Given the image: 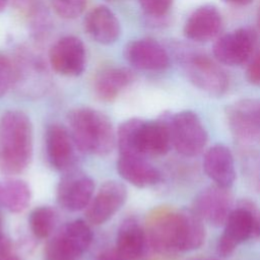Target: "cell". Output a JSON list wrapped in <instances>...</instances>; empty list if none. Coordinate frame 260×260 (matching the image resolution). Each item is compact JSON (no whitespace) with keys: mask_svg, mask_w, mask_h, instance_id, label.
Here are the masks:
<instances>
[{"mask_svg":"<svg viewBox=\"0 0 260 260\" xmlns=\"http://www.w3.org/2000/svg\"><path fill=\"white\" fill-rule=\"evenodd\" d=\"M247 79L250 83L260 86V52H258L247 68Z\"/></svg>","mask_w":260,"mask_h":260,"instance_id":"obj_30","label":"cell"},{"mask_svg":"<svg viewBox=\"0 0 260 260\" xmlns=\"http://www.w3.org/2000/svg\"><path fill=\"white\" fill-rule=\"evenodd\" d=\"M46 146L48 159L53 168L59 171L69 168L73 158L72 140L63 126L53 124L48 128Z\"/></svg>","mask_w":260,"mask_h":260,"instance_id":"obj_20","label":"cell"},{"mask_svg":"<svg viewBox=\"0 0 260 260\" xmlns=\"http://www.w3.org/2000/svg\"><path fill=\"white\" fill-rule=\"evenodd\" d=\"M257 24H258V27L260 28V6L258 9V13H257Z\"/></svg>","mask_w":260,"mask_h":260,"instance_id":"obj_36","label":"cell"},{"mask_svg":"<svg viewBox=\"0 0 260 260\" xmlns=\"http://www.w3.org/2000/svg\"><path fill=\"white\" fill-rule=\"evenodd\" d=\"M32 156V129L20 111H7L0 120V171L5 175L23 172Z\"/></svg>","mask_w":260,"mask_h":260,"instance_id":"obj_2","label":"cell"},{"mask_svg":"<svg viewBox=\"0 0 260 260\" xmlns=\"http://www.w3.org/2000/svg\"><path fill=\"white\" fill-rule=\"evenodd\" d=\"M173 0H140L145 13L153 17L164 16L170 9Z\"/></svg>","mask_w":260,"mask_h":260,"instance_id":"obj_29","label":"cell"},{"mask_svg":"<svg viewBox=\"0 0 260 260\" xmlns=\"http://www.w3.org/2000/svg\"><path fill=\"white\" fill-rule=\"evenodd\" d=\"M125 57L135 68L146 71H161L170 63L165 48L152 39H140L131 42L125 48Z\"/></svg>","mask_w":260,"mask_h":260,"instance_id":"obj_15","label":"cell"},{"mask_svg":"<svg viewBox=\"0 0 260 260\" xmlns=\"http://www.w3.org/2000/svg\"><path fill=\"white\" fill-rule=\"evenodd\" d=\"M92 233L82 219L66 223L48 243L46 260H76L89 247Z\"/></svg>","mask_w":260,"mask_h":260,"instance_id":"obj_6","label":"cell"},{"mask_svg":"<svg viewBox=\"0 0 260 260\" xmlns=\"http://www.w3.org/2000/svg\"><path fill=\"white\" fill-rule=\"evenodd\" d=\"M193 260H214V259H193Z\"/></svg>","mask_w":260,"mask_h":260,"instance_id":"obj_38","label":"cell"},{"mask_svg":"<svg viewBox=\"0 0 260 260\" xmlns=\"http://www.w3.org/2000/svg\"><path fill=\"white\" fill-rule=\"evenodd\" d=\"M193 210L202 220L214 226L223 225L233 210L232 197L226 188L209 186L197 194Z\"/></svg>","mask_w":260,"mask_h":260,"instance_id":"obj_10","label":"cell"},{"mask_svg":"<svg viewBox=\"0 0 260 260\" xmlns=\"http://www.w3.org/2000/svg\"><path fill=\"white\" fill-rule=\"evenodd\" d=\"M170 132L172 145L185 156L197 155L207 142V132L199 117L192 111L171 115Z\"/></svg>","mask_w":260,"mask_h":260,"instance_id":"obj_7","label":"cell"},{"mask_svg":"<svg viewBox=\"0 0 260 260\" xmlns=\"http://www.w3.org/2000/svg\"><path fill=\"white\" fill-rule=\"evenodd\" d=\"M229 126L238 139H260V101L243 100L226 109Z\"/></svg>","mask_w":260,"mask_h":260,"instance_id":"obj_12","label":"cell"},{"mask_svg":"<svg viewBox=\"0 0 260 260\" xmlns=\"http://www.w3.org/2000/svg\"><path fill=\"white\" fill-rule=\"evenodd\" d=\"M7 0H0V11L5 7Z\"/></svg>","mask_w":260,"mask_h":260,"instance_id":"obj_35","label":"cell"},{"mask_svg":"<svg viewBox=\"0 0 260 260\" xmlns=\"http://www.w3.org/2000/svg\"><path fill=\"white\" fill-rule=\"evenodd\" d=\"M203 220L190 209L155 213L148 223L147 244L160 254L198 249L204 242Z\"/></svg>","mask_w":260,"mask_h":260,"instance_id":"obj_1","label":"cell"},{"mask_svg":"<svg viewBox=\"0 0 260 260\" xmlns=\"http://www.w3.org/2000/svg\"><path fill=\"white\" fill-rule=\"evenodd\" d=\"M241 168L247 184L260 193V151L245 149L241 154Z\"/></svg>","mask_w":260,"mask_h":260,"instance_id":"obj_25","label":"cell"},{"mask_svg":"<svg viewBox=\"0 0 260 260\" xmlns=\"http://www.w3.org/2000/svg\"><path fill=\"white\" fill-rule=\"evenodd\" d=\"M55 12L67 19L79 16L84 10L86 0H50Z\"/></svg>","mask_w":260,"mask_h":260,"instance_id":"obj_27","label":"cell"},{"mask_svg":"<svg viewBox=\"0 0 260 260\" xmlns=\"http://www.w3.org/2000/svg\"><path fill=\"white\" fill-rule=\"evenodd\" d=\"M258 37L251 28H238L222 35L213 45V55L217 61L229 66L245 64L257 48Z\"/></svg>","mask_w":260,"mask_h":260,"instance_id":"obj_8","label":"cell"},{"mask_svg":"<svg viewBox=\"0 0 260 260\" xmlns=\"http://www.w3.org/2000/svg\"><path fill=\"white\" fill-rule=\"evenodd\" d=\"M180 58L184 72L193 85L212 95H221L226 91L228 75L208 56L200 53H184Z\"/></svg>","mask_w":260,"mask_h":260,"instance_id":"obj_5","label":"cell"},{"mask_svg":"<svg viewBox=\"0 0 260 260\" xmlns=\"http://www.w3.org/2000/svg\"><path fill=\"white\" fill-rule=\"evenodd\" d=\"M5 260H19L15 255H13V254H10Z\"/></svg>","mask_w":260,"mask_h":260,"instance_id":"obj_34","label":"cell"},{"mask_svg":"<svg viewBox=\"0 0 260 260\" xmlns=\"http://www.w3.org/2000/svg\"><path fill=\"white\" fill-rule=\"evenodd\" d=\"M223 2L230 3V4H234V5H248L251 2H253V0H222Z\"/></svg>","mask_w":260,"mask_h":260,"instance_id":"obj_33","label":"cell"},{"mask_svg":"<svg viewBox=\"0 0 260 260\" xmlns=\"http://www.w3.org/2000/svg\"><path fill=\"white\" fill-rule=\"evenodd\" d=\"M203 169L215 185L229 189L235 182L236 169L234 156L223 144L211 146L204 154Z\"/></svg>","mask_w":260,"mask_h":260,"instance_id":"obj_16","label":"cell"},{"mask_svg":"<svg viewBox=\"0 0 260 260\" xmlns=\"http://www.w3.org/2000/svg\"><path fill=\"white\" fill-rule=\"evenodd\" d=\"M96 260H127L123 256H121L117 250H108L101 253Z\"/></svg>","mask_w":260,"mask_h":260,"instance_id":"obj_32","label":"cell"},{"mask_svg":"<svg viewBox=\"0 0 260 260\" xmlns=\"http://www.w3.org/2000/svg\"><path fill=\"white\" fill-rule=\"evenodd\" d=\"M84 26L91 39L105 45L116 42L121 31L116 15L106 6L91 9L85 17Z\"/></svg>","mask_w":260,"mask_h":260,"instance_id":"obj_18","label":"cell"},{"mask_svg":"<svg viewBox=\"0 0 260 260\" xmlns=\"http://www.w3.org/2000/svg\"><path fill=\"white\" fill-rule=\"evenodd\" d=\"M147 245L146 233L134 218L125 219L117 234L116 250L127 260L139 259Z\"/></svg>","mask_w":260,"mask_h":260,"instance_id":"obj_21","label":"cell"},{"mask_svg":"<svg viewBox=\"0 0 260 260\" xmlns=\"http://www.w3.org/2000/svg\"><path fill=\"white\" fill-rule=\"evenodd\" d=\"M11 253L9 241L0 233V260H5Z\"/></svg>","mask_w":260,"mask_h":260,"instance_id":"obj_31","label":"cell"},{"mask_svg":"<svg viewBox=\"0 0 260 260\" xmlns=\"http://www.w3.org/2000/svg\"><path fill=\"white\" fill-rule=\"evenodd\" d=\"M16 1H25V0H16Z\"/></svg>","mask_w":260,"mask_h":260,"instance_id":"obj_39","label":"cell"},{"mask_svg":"<svg viewBox=\"0 0 260 260\" xmlns=\"http://www.w3.org/2000/svg\"><path fill=\"white\" fill-rule=\"evenodd\" d=\"M170 116L164 115L155 121L141 120L135 137V150L140 156L162 155L172 145Z\"/></svg>","mask_w":260,"mask_h":260,"instance_id":"obj_9","label":"cell"},{"mask_svg":"<svg viewBox=\"0 0 260 260\" xmlns=\"http://www.w3.org/2000/svg\"><path fill=\"white\" fill-rule=\"evenodd\" d=\"M49 59L56 72L76 76L84 69L85 49L78 38L67 36L54 44L50 50Z\"/></svg>","mask_w":260,"mask_h":260,"instance_id":"obj_13","label":"cell"},{"mask_svg":"<svg viewBox=\"0 0 260 260\" xmlns=\"http://www.w3.org/2000/svg\"><path fill=\"white\" fill-rule=\"evenodd\" d=\"M0 207H1V204H0ZM1 226H2V217H1V212H0V233H2L1 232Z\"/></svg>","mask_w":260,"mask_h":260,"instance_id":"obj_37","label":"cell"},{"mask_svg":"<svg viewBox=\"0 0 260 260\" xmlns=\"http://www.w3.org/2000/svg\"><path fill=\"white\" fill-rule=\"evenodd\" d=\"M127 191L123 184L110 181L105 183L86 210V218L92 224H101L111 218L124 204Z\"/></svg>","mask_w":260,"mask_h":260,"instance_id":"obj_14","label":"cell"},{"mask_svg":"<svg viewBox=\"0 0 260 260\" xmlns=\"http://www.w3.org/2000/svg\"><path fill=\"white\" fill-rule=\"evenodd\" d=\"M223 225L216 251L218 255L226 257L240 244L260 237V213L251 202L243 201L231 211Z\"/></svg>","mask_w":260,"mask_h":260,"instance_id":"obj_4","label":"cell"},{"mask_svg":"<svg viewBox=\"0 0 260 260\" xmlns=\"http://www.w3.org/2000/svg\"><path fill=\"white\" fill-rule=\"evenodd\" d=\"M14 83V66L4 55L0 54V96L5 94Z\"/></svg>","mask_w":260,"mask_h":260,"instance_id":"obj_28","label":"cell"},{"mask_svg":"<svg viewBox=\"0 0 260 260\" xmlns=\"http://www.w3.org/2000/svg\"><path fill=\"white\" fill-rule=\"evenodd\" d=\"M56 222L55 211L49 206L34 209L29 215V225L32 234L40 239L51 235Z\"/></svg>","mask_w":260,"mask_h":260,"instance_id":"obj_24","label":"cell"},{"mask_svg":"<svg viewBox=\"0 0 260 260\" xmlns=\"http://www.w3.org/2000/svg\"><path fill=\"white\" fill-rule=\"evenodd\" d=\"M117 171L124 180L140 188L155 185L160 179L157 169L140 155H120Z\"/></svg>","mask_w":260,"mask_h":260,"instance_id":"obj_19","label":"cell"},{"mask_svg":"<svg viewBox=\"0 0 260 260\" xmlns=\"http://www.w3.org/2000/svg\"><path fill=\"white\" fill-rule=\"evenodd\" d=\"M94 184L87 175L72 171L62 177L57 188L58 203L65 209L77 211L91 201Z\"/></svg>","mask_w":260,"mask_h":260,"instance_id":"obj_11","label":"cell"},{"mask_svg":"<svg viewBox=\"0 0 260 260\" xmlns=\"http://www.w3.org/2000/svg\"><path fill=\"white\" fill-rule=\"evenodd\" d=\"M68 121L71 138L81 152L96 155L111 152L115 134L105 114L89 108H78L69 114Z\"/></svg>","mask_w":260,"mask_h":260,"instance_id":"obj_3","label":"cell"},{"mask_svg":"<svg viewBox=\"0 0 260 260\" xmlns=\"http://www.w3.org/2000/svg\"><path fill=\"white\" fill-rule=\"evenodd\" d=\"M30 200L28 185L19 179L0 181V204L10 212H21Z\"/></svg>","mask_w":260,"mask_h":260,"instance_id":"obj_23","label":"cell"},{"mask_svg":"<svg viewBox=\"0 0 260 260\" xmlns=\"http://www.w3.org/2000/svg\"><path fill=\"white\" fill-rule=\"evenodd\" d=\"M133 80L132 72L127 68L111 67L102 70L94 80L96 95L106 102L115 100Z\"/></svg>","mask_w":260,"mask_h":260,"instance_id":"obj_22","label":"cell"},{"mask_svg":"<svg viewBox=\"0 0 260 260\" xmlns=\"http://www.w3.org/2000/svg\"><path fill=\"white\" fill-rule=\"evenodd\" d=\"M141 120L137 118L123 122L118 130V147L120 155H138L135 150V137Z\"/></svg>","mask_w":260,"mask_h":260,"instance_id":"obj_26","label":"cell"},{"mask_svg":"<svg viewBox=\"0 0 260 260\" xmlns=\"http://www.w3.org/2000/svg\"><path fill=\"white\" fill-rule=\"evenodd\" d=\"M221 15L216 7L203 5L192 12L184 25V35L195 42H206L220 31Z\"/></svg>","mask_w":260,"mask_h":260,"instance_id":"obj_17","label":"cell"}]
</instances>
